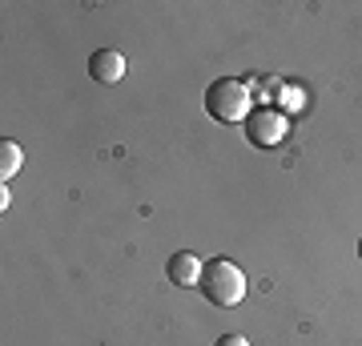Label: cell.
Returning a JSON list of instances; mask_svg holds the SVG:
<instances>
[{"mask_svg": "<svg viewBox=\"0 0 362 346\" xmlns=\"http://www.w3.org/2000/svg\"><path fill=\"white\" fill-rule=\"evenodd\" d=\"M89 77L97 81V85H117V81L125 77V52L97 49L89 57Z\"/></svg>", "mask_w": 362, "mask_h": 346, "instance_id": "277c9868", "label": "cell"}, {"mask_svg": "<svg viewBox=\"0 0 362 346\" xmlns=\"http://www.w3.org/2000/svg\"><path fill=\"white\" fill-rule=\"evenodd\" d=\"M21 161H25V154H21V145L16 142H0V181L8 185V178H16V169H21Z\"/></svg>", "mask_w": 362, "mask_h": 346, "instance_id": "8992f818", "label": "cell"}, {"mask_svg": "<svg viewBox=\"0 0 362 346\" xmlns=\"http://www.w3.org/2000/svg\"><path fill=\"white\" fill-rule=\"evenodd\" d=\"M282 97H286V105H290V109H298V105H302V93H294V85H282Z\"/></svg>", "mask_w": 362, "mask_h": 346, "instance_id": "ba28073f", "label": "cell"}, {"mask_svg": "<svg viewBox=\"0 0 362 346\" xmlns=\"http://www.w3.org/2000/svg\"><path fill=\"white\" fill-rule=\"evenodd\" d=\"M242 129H246V142L254 145V149H270V145H278L286 137L290 121H286L282 109H274V105H258V109H250V117L242 121Z\"/></svg>", "mask_w": 362, "mask_h": 346, "instance_id": "3957f363", "label": "cell"}, {"mask_svg": "<svg viewBox=\"0 0 362 346\" xmlns=\"http://www.w3.org/2000/svg\"><path fill=\"white\" fill-rule=\"evenodd\" d=\"M202 258L197 254H189V250H177V254L165 262V274H169V282L173 286H197L202 282Z\"/></svg>", "mask_w": 362, "mask_h": 346, "instance_id": "5b68a950", "label": "cell"}, {"mask_svg": "<svg viewBox=\"0 0 362 346\" xmlns=\"http://www.w3.org/2000/svg\"><path fill=\"white\" fill-rule=\"evenodd\" d=\"M358 258H362V238H358Z\"/></svg>", "mask_w": 362, "mask_h": 346, "instance_id": "9c48e42d", "label": "cell"}, {"mask_svg": "<svg viewBox=\"0 0 362 346\" xmlns=\"http://www.w3.org/2000/svg\"><path fill=\"white\" fill-rule=\"evenodd\" d=\"M197 286H202V294L221 310L238 306V302L246 298V274H242V266L230 262V258H209L206 266H202V282Z\"/></svg>", "mask_w": 362, "mask_h": 346, "instance_id": "6da1fadb", "label": "cell"}, {"mask_svg": "<svg viewBox=\"0 0 362 346\" xmlns=\"http://www.w3.org/2000/svg\"><path fill=\"white\" fill-rule=\"evenodd\" d=\"M206 113L218 121V125H242L250 117V89L246 81L238 77H218L214 85L206 89Z\"/></svg>", "mask_w": 362, "mask_h": 346, "instance_id": "7a4b0ae2", "label": "cell"}, {"mask_svg": "<svg viewBox=\"0 0 362 346\" xmlns=\"http://www.w3.org/2000/svg\"><path fill=\"white\" fill-rule=\"evenodd\" d=\"M218 346H250V338H246V334H221Z\"/></svg>", "mask_w": 362, "mask_h": 346, "instance_id": "52a82bcc", "label": "cell"}]
</instances>
